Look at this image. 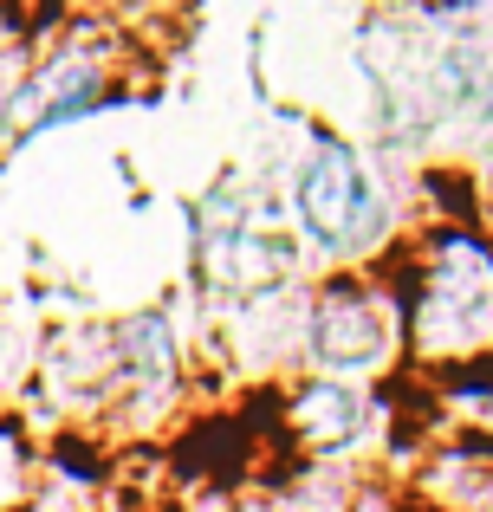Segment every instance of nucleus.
Wrapping results in <instances>:
<instances>
[{"instance_id":"obj_4","label":"nucleus","mask_w":493,"mask_h":512,"mask_svg":"<svg viewBox=\"0 0 493 512\" xmlns=\"http://www.w3.org/2000/svg\"><path fill=\"white\" fill-rule=\"evenodd\" d=\"M357 415V402L344 396V389H305L299 396V422L312 428L318 441H331V435H344V422Z\"/></svg>"},{"instance_id":"obj_2","label":"nucleus","mask_w":493,"mask_h":512,"mask_svg":"<svg viewBox=\"0 0 493 512\" xmlns=\"http://www.w3.org/2000/svg\"><path fill=\"white\" fill-rule=\"evenodd\" d=\"M91 98H98V65L91 59H52L7 98V124L13 130H52L65 117H85Z\"/></svg>"},{"instance_id":"obj_3","label":"nucleus","mask_w":493,"mask_h":512,"mask_svg":"<svg viewBox=\"0 0 493 512\" xmlns=\"http://www.w3.org/2000/svg\"><path fill=\"white\" fill-rule=\"evenodd\" d=\"M312 344L325 363H344V370H357V363L383 357L390 350V325H383L377 305H325L312 325Z\"/></svg>"},{"instance_id":"obj_1","label":"nucleus","mask_w":493,"mask_h":512,"mask_svg":"<svg viewBox=\"0 0 493 512\" xmlns=\"http://www.w3.org/2000/svg\"><path fill=\"white\" fill-rule=\"evenodd\" d=\"M292 208H299V227L318 240V247H357L377 221V195H370V175L351 150L325 143L312 150V163L299 169V188H292Z\"/></svg>"}]
</instances>
